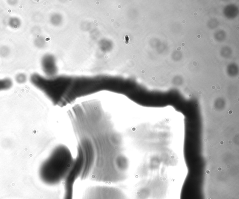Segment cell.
<instances>
[{
	"instance_id": "7a4b0ae2",
	"label": "cell",
	"mask_w": 239,
	"mask_h": 199,
	"mask_svg": "<svg viewBox=\"0 0 239 199\" xmlns=\"http://www.w3.org/2000/svg\"><path fill=\"white\" fill-rule=\"evenodd\" d=\"M80 199H128L125 192L117 187L109 185L90 186Z\"/></svg>"
},
{
	"instance_id": "ba28073f",
	"label": "cell",
	"mask_w": 239,
	"mask_h": 199,
	"mask_svg": "<svg viewBox=\"0 0 239 199\" xmlns=\"http://www.w3.org/2000/svg\"><path fill=\"white\" fill-rule=\"evenodd\" d=\"M10 49L7 46L3 45L0 47V56L1 57H7L10 55Z\"/></svg>"
},
{
	"instance_id": "277c9868",
	"label": "cell",
	"mask_w": 239,
	"mask_h": 199,
	"mask_svg": "<svg viewBox=\"0 0 239 199\" xmlns=\"http://www.w3.org/2000/svg\"><path fill=\"white\" fill-rule=\"evenodd\" d=\"M84 155V167L80 179L84 180L91 176L96 160V151L89 140H83L80 145Z\"/></svg>"
},
{
	"instance_id": "3957f363",
	"label": "cell",
	"mask_w": 239,
	"mask_h": 199,
	"mask_svg": "<svg viewBox=\"0 0 239 199\" xmlns=\"http://www.w3.org/2000/svg\"><path fill=\"white\" fill-rule=\"evenodd\" d=\"M84 155L81 147L78 148L77 154L67 176L64 181V194L63 199H73L74 188L75 182L80 178L84 167Z\"/></svg>"
},
{
	"instance_id": "6da1fadb",
	"label": "cell",
	"mask_w": 239,
	"mask_h": 199,
	"mask_svg": "<svg viewBox=\"0 0 239 199\" xmlns=\"http://www.w3.org/2000/svg\"><path fill=\"white\" fill-rule=\"evenodd\" d=\"M70 149L63 145L57 146L41 164L39 176L44 184L55 186L65 181L74 163Z\"/></svg>"
},
{
	"instance_id": "5b68a950",
	"label": "cell",
	"mask_w": 239,
	"mask_h": 199,
	"mask_svg": "<svg viewBox=\"0 0 239 199\" xmlns=\"http://www.w3.org/2000/svg\"><path fill=\"white\" fill-rule=\"evenodd\" d=\"M13 86L12 80L9 77L0 79V92L9 90Z\"/></svg>"
},
{
	"instance_id": "52a82bcc",
	"label": "cell",
	"mask_w": 239,
	"mask_h": 199,
	"mask_svg": "<svg viewBox=\"0 0 239 199\" xmlns=\"http://www.w3.org/2000/svg\"><path fill=\"white\" fill-rule=\"evenodd\" d=\"M15 79L16 83L19 84H23L27 82L28 77L26 74L24 73H19L16 75Z\"/></svg>"
},
{
	"instance_id": "8992f818",
	"label": "cell",
	"mask_w": 239,
	"mask_h": 199,
	"mask_svg": "<svg viewBox=\"0 0 239 199\" xmlns=\"http://www.w3.org/2000/svg\"><path fill=\"white\" fill-rule=\"evenodd\" d=\"M8 25L12 29L17 30L21 27L22 21L19 17L16 16H12L9 19L8 21Z\"/></svg>"
}]
</instances>
